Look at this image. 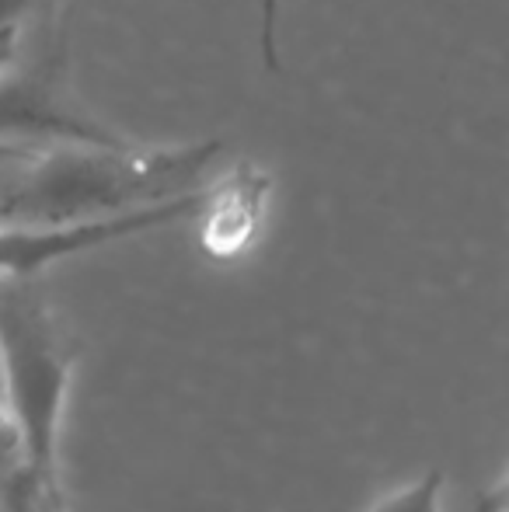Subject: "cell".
<instances>
[{
    "instance_id": "1",
    "label": "cell",
    "mask_w": 509,
    "mask_h": 512,
    "mask_svg": "<svg viewBox=\"0 0 509 512\" xmlns=\"http://www.w3.org/2000/svg\"><path fill=\"white\" fill-rule=\"evenodd\" d=\"M217 154L220 140L150 154L129 143H0V223L63 227L164 203L192 192Z\"/></svg>"
},
{
    "instance_id": "2",
    "label": "cell",
    "mask_w": 509,
    "mask_h": 512,
    "mask_svg": "<svg viewBox=\"0 0 509 512\" xmlns=\"http://www.w3.org/2000/svg\"><path fill=\"white\" fill-rule=\"evenodd\" d=\"M196 206L199 192H185V196L164 199V203L136 206L126 209V213L98 216V220L63 223V227H14V223H0V272L21 276V272L39 269V265L53 262L60 255H74V251L116 241V237L136 234V230L185 220V216L196 213Z\"/></svg>"
},
{
    "instance_id": "3",
    "label": "cell",
    "mask_w": 509,
    "mask_h": 512,
    "mask_svg": "<svg viewBox=\"0 0 509 512\" xmlns=\"http://www.w3.org/2000/svg\"><path fill=\"white\" fill-rule=\"evenodd\" d=\"M272 178L262 168L241 161L227 178L199 192V244L210 258H238L252 248L262 230L265 199H269Z\"/></svg>"
},
{
    "instance_id": "4",
    "label": "cell",
    "mask_w": 509,
    "mask_h": 512,
    "mask_svg": "<svg viewBox=\"0 0 509 512\" xmlns=\"http://www.w3.org/2000/svg\"><path fill=\"white\" fill-rule=\"evenodd\" d=\"M25 140L123 143L98 122L67 112V105H60V98L49 95L46 84L21 81V77H0V143Z\"/></svg>"
},
{
    "instance_id": "5",
    "label": "cell",
    "mask_w": 509,
    "mask_h": 512,
    "mask_svg": "<svg viewBox=\"0 0 509 512\" xmlns=\"http://www.w3.org/2000/svg\"><path fill=\"white\" fill-rule=\"evenodd\" d=\"M436 502H440V474H426L422 481H415L408 492L387 499L377 512H436Z\"/></svg>"
},
{
    "instance_id": "6",
    "label": "cell",
    "mask_w": 509,
    "mask_h": 512,
    "mask_svg": "<svg viewBox=\"0 0 509 512\" xmlns=\"http://www.w3.org/2000/svg\"><path fill=\"white\" fill-rule=\"evenodd\" d=\"M276 18H279V0H262V28H258V53H262L265 67L276 74L279 53H276Z\"/></svg>"
}]
</instances>
